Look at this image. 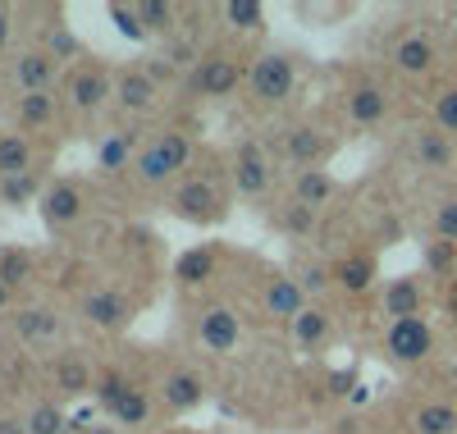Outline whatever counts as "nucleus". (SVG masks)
Wrapping results in <instances>:
<instances>
[{
  "label": "nucleus",
  "instance_id": "obj_46",
  "mask_svg": "<svg viewBox=\"0 0 457 434\" xmlns=\"http://www.w3.org/2000/svg\"><path fill=\"white\" fill-rule=\"evenodd\" d=\"M353 388H357L353 371H334V375H329V393H348V398H353Z\"/></svg>",
  "mask_w": 457,
  "mask_h": 434
},
{
  "label": "nucleus",
  "instance_id": "obj_15",
  "mask_svg": "<svg viewBox=\"0 0 457 434\" xmlns=\"http://www.w3.org/2000/svg\"><path fill=\"white\" fill-rule=\"evenodd\" d=\"M105 96H114L105 69H73V78H69V101H73V110L96 114V110L105 105Z\"/></svg>",
  "mask_w": 457,
  "mask_h": 434
},
{
  "label": "nucleus",
  "instance_id": "obj_18",
  "mask_svg": "<svg viewBox=\"0 0 457 434\" xmlns=\"http://www.w3.org/2000/svg\"><path fill=\"white\" fill-rule=\"evenodd\" d=\"M411 161H416V170H430V174L453 170V138L439 129H421L411 138Z\"/></svg>",
  "mask_w": 457,
  "mask_h": 434
},
{
  "label": "nucleus",
  "instance_id": "obj_26",
  "mask_svg": "<svg viewBox=\"0 0 457 434\" xmlns=\"http://www.w3.org/2000/svg\"><path fill=\"white\" fill-rule=\"evenodd\" d=\"M334 284L343 288V293H353V297H361V293H370V284H375V256H343L338 265H334Z\"/></svg>",
  "mask_w": 457,
  "mask_h": 434
},
{
  "label": "nucleus",
  "instance_id": "obj_8",
  "mask_svg": "<svg viewBox=\"0 0 457 434\" xmlns=\"http://www.w3.org/2000/svg\"><path fill=\"white\" fill-rule=\"evenodd\" d=\"M234 188H238V196H261L265 188H270V179H275V170H270V155H265L256 142H238V151H234Z\"/></svg>",
  "mask_w": 457,
  "mask_h": 434
},
{
  "label": "nucleus",
  "instance_id": "obj_22",
  "mask_svg": "<svg viewBox=\"0 0 457 434\" xmlns=\"http://www.w3.org/2000/svg\"><path fill=\"white\" fill-rule=\"evenodd\" d=\"M51 380H55V388L64 393V398H83V393H92V384H96L79 352H64V357H55Z\"/></svg>",
  "mask_w": 457,
  "mask_h": 434
},
{
  "label": "nucleus",
  "instance_id": "obj_35",
  "mask_svg": "<svg viewBox=\"0 0 457 434\" xmlns=\"http://www.w3.org/2000/svg\"><path fill=\"white\" fill-rule=\"evenodd\" d=\"M224 19L234 23L238 32H261L265 28V5H256V0H228Z\"/></svg>",
  "mask_w": 457,
  "mask_h": 434
},
{
  "label": "nucleus",
  "instance_id": "obj_29",
  "mask_svg": "<svg viewBox=\"0 0 457 434\" xmlns=\"http://www.w3.org/2000/svg\"><path fill=\"white\" fill-rule=\"evenodd\" d=\"M32 170V142L23 133H0V179Z\"/></svg>",
  "mask_w": 457,
  "mask_h": 434
},
{
  "label": "nucleus",
  "instance_id": "obj_45",
  "mask_svg": "<svg viewBox=\"0 0 457 434\" xmlns=\"http://www.w3.org/2000/svg\"><path fill=\"white\" fill-rule=\"evenodd\" d=\"M142 73H146V78H151V83H156V88H161V83H170V78H174L179 69H174V64H170L165 55H151V60L142 64Z\"/></svg>",
  "mask_w": 457,
  "mask_h": 434
},
{
  "label": "nucleus",
  "instance_id": "obj_7",
  "mask_svg": "<svg viewBox=\"0 0 457 434\" xmlns=\"http://www.w3.org/2000/svg\"><path fill=\"white\" fill-rule=\"evenodd\" d=\"M83 206H87V196H83L79 183L46 188V196H42V224H46V233H69L73 224L83 220Z\"/></svg>",
  "mask_w": 457,
  "mask_h": 434
},
{
  "label": "nucleus",
  "instance_id": "obj_6",
  "mask_svg": "<svg viewBox=\"0 0 457 434\" xmlns=\"http://www.w3.org/2000/svg\"><path fill=\"white\" fill-rule=\"evenodd\" d=\"M83 321L105 334H120L133 325V302L114 288H92V293H83Z\"/></svg>",
  "mask_w": 457,
  "mask_h": 434
},
{
  "label": "nucleus",
  "instance_id": "obj_41",
  "mask_svg": "<svg viewBox=\"0 0 457 434\" xmlns=\"http://www.w3.org/2000/svg\"><path fill=\"white\" fill-rule=\"evenodd\" d=\"M279 224L293 233V238H312V229H316V211L312 206H302V202H288L279 211Z\"/></svg>",
  "mask_w": 457,
  "mask_h": 434
},
{
  "label": "nucleus",
  "instance_id": "obj_2",
  "mask_svg": "<svg viewBox=\"0 0 457 434\" xmlns=\"http://www.w3.org/2000/svg\"><path fill=\"white\" fill-rule=\"evenodd\" d=\"M435 352V330L426 315H407V321H394L385 330V357L394 366H416Z\"/></svg>",
  "mask_w": 457,
  "mask_h": 434
},
{
  "label": "nucleus",
  "instance_id": "obj_19",
  "mask_svg": "<svg viewBox=\"0 0 457 434\" xmlns=\"http://www.w3.org/2000/svg\"><path fill=\"white\" fill-rule=\"evenodd\" d=\"M14 334H19L23 343H55V338L64 334V325H60V315H55L51 306H23V311L14 315Z\"/></svg>",
  "mask_w": 457,
  "mask_h": 434
},
{
  "label": "nucleus",
  "instance_id": "obj_47",
  "mask_svg": "<svg viewBox=\"0 0 457 434\" xmlns=\"http://www.w3.org/2000/svg\"><path fill=\"white\" fill-rule=\"evenodd\" d=\"M10 32H14V14L0 5V46H10Z\"/></svg>",
  "mask_w": 457,
  "mask_h": 434
},
{
  "label": "nucleus",
  "instance_id": "obj_34",
  "mask_svg": "<svg viewBox=\"0 0 457 434\" xmlns=\"http://www.w3.org/2000/svg\"><path fill=\"white\" fill-rule=\"evenodd\" d=\"M426 274L430 280H448V274H457V243H426Z\"/></svg>",
  "mask_w": 457,
  "mask_h": 434
},
{
  "label": "nucleus",
  "instance_id": "obj_17",
  "mask_svg": "<svg viewBox=\"0 0 457 434\" xmlns=\"http://www.w3.org/2000/svg\"><path fill=\"white\" fill-rule=\"evenodd\" d=\"M329 151H334V142H329V138H320V133H316V129H307V124L293 129V133L284 138V155H288V161H293L297 170H320Z\"/></svg>",
  "mask_w": 457,
  "mask_h": 434
},
{
  "label": "nucleus",
  "instance_id": "obj_44",
  "mask_svg": "<svg viewBox=\"0 0 457 434\" xmlns=\"http://www.w3.org/2000/svg\"><path fill=\"white\" fill-rule=\"evenodd\" d=\"M165 60H170L174 69H197V64H202V55H197L193 42H165Z\"/></svg>",
  "mask_w": 457,
  "mask_h": 434
},
{
  "label": "nucleus",
  "instance_id": "obj_9",
  "mask_svg": "<svg viewBox=\"0 0 457 434\" xmlns=\"http://www.w3.org/2000/svg\"><path fill=\"white\" fill-rule=\"evenodd\" d=\"M426 306V280L421 274H398V280H389L385 297H379V315H389L394 321H407V315H421Z\"/></svg>",
  "mask_w": 457,
  "mask_h": 434
},
{
  "label": "nucleus",
  "instance_id": "obj_49",
  "mask_svg": "<svg viewBox=\"0 0 457 434\" xmlns=\"http://www.w3.org/2000/svg\"><path fill=\"white\" fill-rule=\"evenodd\" d=\"M10 302H14V293H10L5 284H0V315H10Z\"/></svg>",
  "mask_w": 457,
  "mask_h": 434
},
{
  "label": "nucleus",
  "instance_id": "obj_36",
  "mask_svg": "<svg viewBox=\"0 0 457 434\" xmlns=\"http://www.w3.org/2000/svg\"><path fill=\"white\" fill-rule=\"evenodd\" d=\"M110 421H114V425H129V430L146 425V421H151V403H146V393H142V388H133L129 398L110 412Z\"/></svg>",
  "mask_w": 457,
  "mask_h": 434
},
{
  "label": "nucleus",
  "instance_id": "obj_1",
  "mask_svg": "<svg viewBox=\"0 0 457 434\" xmlns=\"http://www.w3.org/2000/svg\"><path fill=\"white\" fill-rule=\"evenodd\" d=\"M187 155H193V142H187L183 133H161V138H151L142 151H137V165H133V174L142 179V183H170L183 165H187Z\"/></svg>",
  "mask_w": 457,
  "mask_h": 434
},
{
  "label": "nucleus",
  "instance_id": "obj_27",
  "mask_svg": "<svg viewBox=\"0 0 457 434\" xmlns=\"http://www.w3.org/2000/svg\"><path fill=\"white\" fill-rule=\"evenodd\" d=\"M293 343L302 347V352H320L325 343H329V315L320 311V306H307L293 321Z\"/></svg>",
  "mask_w": 457,
  "mask_h": 434
},
{
  "label": "nucleus",
  "instance_id": "obj_51",
  "mask_svg": "<svg viewBox=\"0 0 457 434\" xmlns=\"http://www.w3.org/2000/svg\"><path fill=\"white\" fill-rule=\"evenodd\" d=\"M165 434H202V430H165Z\"/></svg>",
  "mask_w": 457,
  "mask_h": 434
},
{
  "label": "nucleus",
  "instance_id": "obj_33",
  "mask_svg": "<svg viewBox=\"0 0 457 434\" xmlns=\"http://www.w3.org/2000/svg\"><path fill=\"white\" fill-rule=\"evenodd\" d=\"M137 14H142V23H146V32H174L179 23V5H170V0H137Z\"/></svg>",
  "mask_w": 457,
  "mask_h": 434
},
{
  "label": "nucleus",
  "instance_id": "obj_25",
  "mask_svg": "<svg viewBox=\"0 0 457 434\" xmlns=\"http://www.w3.org/2000/svg\"><path fill=\"white\" fill-rule=\"evenodd\" d=\"M334 192H338V183L329 170H297V179H293V202L312 206V211H320Z\"/></svg>",
  "mask_w": 457,
  "mask_h": 434
},
{
  "label": "nucleus",
  "instance_id": "obj_12",
  "mask_svg": "<svg viewBox=\"0 0 457 434\" xmlns=\"http://www.w3.org/2000/svg\"><path fill=\"white\" fill-rule=\"evenodd\" d=\"M114 101H120L124 114H146V110H156L161 88L151 83L142 69H124L120 78H114Z\"/></svg>",
  "mask_w": 457,
  "mask_h": 434
},
{
  "label": "nucleus",
  "instance_id": "obj_32",
  "mask_svg": "<svg viewBox=\"0 0 457 434\" xmlns=\"http://www.w3.org/2000/svg\"><path fill=\"white\" fill-rule=\"evenodd\" d=\"M32 196H46L42 192V179H37L32 170L28 174H14V179H0V202H5V206H28Z\"/></svg>",
  "mask_w": 457,
  "mask_h": 434
},
{
  "label": "nucleus",
  "instance_id": "obj_23",
  "mask_svg": "<svg viewBox=\"0 0 457 434\" xmlns=\"http://www.w3.org/2000/svg\"><path fill=\"white\" fill-rule=\"evenodd\" d=\"M215 274V247L211 243H202V247H187L179 261H174V284L179 288H197V284H206Z\"/></svg>",
  "mask_w": 457,
  "mask_h": 434
},
{
  "label": "nucleus",
  "instance_id": "obj_11",
  "mask_svg": "<svg viewBox=\"0 0 457 434\" xmlns=\"http://www.w3.org/2000/svg\"><path fill=\"white\" fill-rule=\"evenodd\" d=\"M238 78H243V64L234 55H206L197 69H193V88L202 96H228L238 88Z\"/></svg>",
  "mask_w": 457,
  "mask_h": 434
},
{
  "label": "nucleus",
  "instance_id": "obj_38",
  "mask_svg": "<svg viewBox=\"0 0 457 434\" xmlns=\"http://www.w3.org/2000/svg\"><path fill=\"white\" fill-rule=\"evenodd\" d=\"M23 421H28V434H64V425H69V416L55 403H37Z\"/></svg>",
  "mask_w": 457,
  "mask_h": 434
},
{
  "label": "nucleus",
  "instance_id": "obj_16",
  "mask_svg": "<svg viewBox=\"0 0 457 434\" xmlns=\"http://www.w3.org/2000/svg\"><path fill=\"white\" fill-rule=\"evenodd\" d=\"M137 133H105L101 138V146H96V174H105V179H114V174H124L129 165H137Z\"/></svg>",
  "mask_w": 457,
  "mask_h": 434
},
{
  "label": "nucleus",
  "instance_id": "obj_21",
  "mask_svg": "<svg viewBox=\"0 0 457 434\" xmlns=\"http://www.w3.org/2000/svg\"><path fill=\"white\" fill-rule=\"evenodd\" d=\"M385 114H389V96H385V88L361 83V88H353V92H348V120H353V124L370 129V124L385 120Z\"/></svg>",
  "mask_w": 457,
  "mask_h": 434
},
{
  "label": "nucleus",
  "instance_id": "obj_5",
  "mask_svg": "<svg viewBox=\"0 0 457 434\" xmlns=\"http://www.w3.org/2000/svg\"><path fill=\"white\" fill-rule=\"evenodd\" d=\"M174 215L187 220V224H220L224 220V202H220V192L206 179H187L174 192Z\"/></svg>",
  "mask_w": 457,
  "mask_h": 434
},
{
  "label": "nucleus",
  "instance_id": "obj_28",
  "mask_svg": "<svg viewBox=\"0 0 457 434\" xmlns=\"http://www.w3.org/2000/svg\"><path fill=\"white\" fill-rule=\"evenodd\" d=\"M411 434H457V407L453 403H421L411 412Z\"/></svg>",
  "mask_w": 457,
  "mask_h": 434
},
{
  "label": "nucleus",
  "instance_id": "obj_3",
  "mask_svg": "<svg viewBox=\"0 0 457 434\" xmlns=\"http://www.w3.org/2000/svg\"><path fill=\"white\" fill-rule=\"evenodd\" d=\"M293 83H297V69H293V60L279 55V51L256 55V64H252V73H247V88H252V96H256L261 105L288 101V96H293Z\"/></svg>",
  "mask_w": 457,
  "mask_h": 434
},
{
  "label": "nucleus",
  "instance_id": "obj_48",
  "mask_svg": "<svg viewBox=\"0 0 457 434\" xmlns=\"http://www.w3.org/2000/svg\"><path fill=\"white\" fill-rule=\"evenodd\" d=\"M444 311H448V321H453V330H457V280H453V288H448V297H444Z\"/></svg>",
  "mask_w": 457,
  "mask_h": 434
},
{
  "label": "nucleus",
  "instance_id": "obj_42",
  "mask_svg": "<svg viewBox=\"0 0 457 434\" xmlns=\"http://www.w3.org/2000/svg\"><path fill=\"white\" fill-rule=\"evenodd\" d=\"M435 129L448 133V138H457V88H444L435 96Z\"/></svg>",
  "mask_w": 457,
  "mask_h": 434
},
{
  "label": "nucleus",
  "instance_id": "obj_10",
  "mask_svg": "<svg viewBox=\"0 0 457 434\" xmlns=\"http://www.w3.org/2000/svg\"><path fill=\"white\" fill-rule=\"evenodd\" d=\"M161 403H165V412H174V416L197 412V407L206 403V380H202L197 371H170L165 384H161Z\"/></svg>",
  "mask_w": 457,
  "mask_h": 434
},
{
  "label": "nucleus",
  "instance_id": "obj_43",
  "mask_svg": "<svg viewBox=\"0 0 457 434\" xmlns=\"http://www.w3.org/2000/svg\"><path fill=\"white\" fill-rule=\"evenodd\" d=\"M435 238L457 243V196H448V202L435 211Z\"/></svg>",
  "mask_w": 457,
  "mask_h": 434
},
{
  "label": "nucleus",
  "instance_id": "obj_37",
  "mask_svg": "<svg viewBox=\"0 0 457 434\" xmlns=\"http://www.w3.org/2000/svg\"><path fill=\"white\" fill-rule=\"evenodd\" d=\"M55 64H64V60H79L83 55V42H79V37H73L64 23H55L51 32H46V46H42Z\"/></svg>",
  "mask_w": 457,
  "mask_h": 434
},
{
  "label": "nucleus",
  "instance_id": "obj_30",
  "mask_svg": "<svg viewBox=\"0 0 457 434\" xmlns=\"http://www.w3.org/2000/svg\"><path fill=\"white\" fill-rule=\"evenodd\" d=\"M129 393H133V384L124 380V371H101L96 375V384H92V398H96V407L110 416L114 407H120L124 398H129Z\"/></svg>",
  "mask_w": 457,
  "mask_h": 434
},
{
  "label": "nucleus",
  "instance_id": "obj_14",
  "mask_svg": "<svg viewBox=\"0 0 457 434\" xmlns=\"http://www.w3.org/2000/svg\"><path fill=\"white\" fill-rule=\"evenodd\" d=\"M265 311L270 315H279V321H297L302 311H307V297H302V288H297V280L293 274H284V270H275L270 280H265Z\"/></svg>",
  "mask_w": 457,
  "mask_h": 434
},
{
  "label": "nucleus",
  "instance_id": "obj_4",
  "mask_svg": "<svg viewBox=\"0 0 457 434\" xmlns=\"http://www.w3.org/2000/svg\"><path fill=\"white\" fill-rule=\"evenodd\" d=\"M197 338L206 352H215V357H228V352H238L243 343V321L234 306H206L197 315Z\"/></svg>",
  "mask_w": 457,
  "mask_h": 434
},
{
  "label": "nucleus",
  "instance_id": "obj_40",
  "mask_svg": "<svg viewBox=\"0 0 457 434\" xmlns=\"http://www.w3.org/2000/svg\"><path fill=\"white\" fill-rule=\"evenodd\" d=\"M110 19H114V28H120V37H129V42H146V37H151L142 14H137V5H120V0H114Z\"/></svg>",
  "mask_w": 457,
  "mask_h": 434
},
{
  "label": "nucleus",
  "instance_id": "obj_50",
  "mask_svg": "<svg viewBox=\"0 0 457 434\" xmlns=\"http://www.w3.org/2000/svg\"><path fill=\"white\" fill-rule=\"evenodd\" d=\"M87 434H120L114 425H87Z\"/></svg>",
  "mask_w": 457,
  "mask_h": 434
},
{
  "label": "nucleus",
  "instance_id": "obj_39",
  "mask_svg": "<svg viewBox=\"0 0 457 434\" xmlns=\"http://www.w3.org/2000/svg\"><path fill=\"white\" fill-rule=\"evenodd\" d=\"M297 288H302V297H320L329 284H334V270L329 265H320V261H307V265H297Z\"/></svg>",
  "mask_w": 457,
  "mask_h": 434
},
{
  "label": "nucleus",
  "instance_id": "obj_13",
  "mask_svg": "<svg viewBox=\"0 0 457 434\" xmlns=\"http://www.w3.org/2000/svg\"><path fill=\"white\" fill-rule=\"evenodd\" d=\"M55 69L60 64L46 51H23V55H14L10 78H14L19 92H46V88H55Z\"/></svg>",
  "mask_w": 457,
  "mask_h": 434
},
{
  "label": "nucleus",
  "instance_id": "obj_31",
  "mask_svg": "<svg viewBox=\"0 0 457 434\" xmlns=\"http://www.w3.org/2000/svg\"><path fill=\"white\" fill-rule=\"evenodd\" d=\"M28 280H32V252H23V247H5V252H0V284L14 293Z\"/></svg>",
  "mask_w": 457,
  "mask_h": 434
},
{
  "label": "nucleus",
  "instance_id": "obj_24",
  "mask_svg": "<svg viewBox=\"0 0 457 434\" xmlns=\"http://www.w3.org/2000/svg\"><path fill=\"white\" fill-rule=\"evenodd\" d=\"M14 114H19V124L23 129H46L55 114H60V92L46 88V92H23L14 101Z\"/></svg>",
  "mask_w": 457,
  "mask_h": 434
},
{
  "label": "nucleus",
  "instance_id": "obj_20",
  "mask_svg": "<svg viewBox=\"0 0 457 434\" xmlns=\"http://www.w3.org/2000/svg\"><path fill=\"white\" fill-rule=\"evenodd\" d=\"M394 64H398L403 73H411V78L430 73V69H435V42H430L426 32H407L403 42L394 46Z\"/></svg>",
  "mask_w": 457,
  "mask_h": 434
}]
</instances>
